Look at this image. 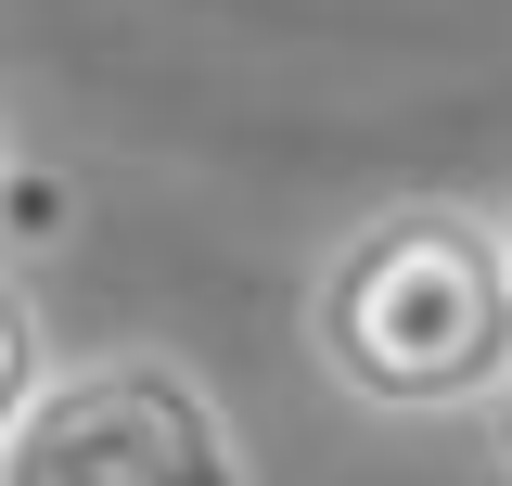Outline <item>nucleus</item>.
<instances>
[{"instance_id": "nucleus-5", "label": "nucleus", "mask_w": 512, "mask_h": 486, "mask_svg": "<svg viewBox=\"0 0 512 486\" xmlns=\"http://www.w3.org/2000/svg\"><path fill=\"white\" fill-rule=\"evenodd\" d=\"M13 167H26V154H13V103H0V180H13Z\"/></svg>"}, {"instance_id": "nucleus-3", "label": "nucleus", "mask_w": 512, "mask_h": 486, "mask_svg": "<svg viewBox=\"0 0 512 486\" xmlns=\"http://www.w3.org/2000/svg\"><path fill=\"white\" fill-rule=\"evenodd\" d=\"M52 384V346H39V295L0 269V448H13V423H26V397Z\"/></svg>"}, {"instance_id": "nucleus-2", "label": "nucleus", "mask_w": 512, "mask_h": 486, "mask_svg": "<svg viewBox=\"0 0 512 486\" xmlns=\"http://www.w3.org/2000/svg\"><path fill=\"white\" fill-rule=\"evenodd\" d=\"M0 486H256L244 423L167 346H103L26 397Z\"/></svg>"}, {"instance_id": "nucleus-4", "label": "nucleus", "mask_w": 512, "mask_h": 486, "mask_svg": "<svg viewBox=\"0 0 512 486\" xmlns=\"http://www.w3.org/2000/svg\"><path fill=\"white\" fill-rule=\"evenodd\" d=\"M474 448H487V474L512 486V371H500V397H487V410H474Z\"/></svg>"}, {"instance_id": "nucleus-6", "label": "nucleus", "mask_w": 512, "mask_h": 486, "mask_svg": "<svg viewBox=\"0 0 512 486\" xmlns=\"http://www.w3.org/2000/svg\"><path fill=\"white\" fill-rule=\"evenodd\" d=\"M500 256H512V192H500Z\"/></svg>"}, {"instance_id": "nucleus-1", "label": "nucleus", "mask_w": 512, "mask_h": 486, "mask_svg": "<svg viewBox=\"0 0 512 486\" xmlns=\"http://www.w3.org/2000/svg\"><path fill=\"white\" fill-rule=\"evenodd\" d=\"M308 359L333 397L436 423V410H487L512 371V256L500 205L461 192H397L372 218H346L333 256L308 269Z\"/></svg>"}]
</instances>
